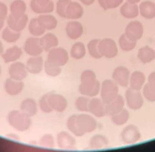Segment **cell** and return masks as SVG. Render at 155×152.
Segmentation results:
<instances>
[{"label":"cell","mask_w":155,"mask_h":152,"mask_svg":"<svg viewBox=\"0 0 155 152\" xmlns=\"http://www.w3.org/2000/svg\"><path fill=\"white\" fill-rule=\"evenodd\" d=\"M7 119L11 127L19 132L27 131L32 126L31 118L20 110H11L7 114Z\"/></svg>","instance_id":"6da1fadb"},{"label":"cell","mask_w":155,"mask_h":152,"mask_svg":"<svg viewBox=\"0 0 155 152\" xmlns=\"http://www.w3.org/2000/svg\"><path fill=\"white\" fill-rule=\"evenodd\" d=\"M100 94L104 104L110 103L119 95L118 85L113 79L104 80L101 85Z\"/></svg>","instance_id":"7a4b0ae2"},{"label":"cell","mask_w":155,"mask_h":152,"mask_svg":"<svg viewBox=\"0 0 155 152\" xmlns=\"http://www.w3.org/2000/svg\"><path fill=\"white\" fill-rule=\"evenodd\" d=\"M125 102L129 109L133 110L141 109L144 104V97L141 91L129 87L125 93Z\"/></svg>","instance_id":"3957f363"},{"label":"cell","mask_w":155,"mask_h":152,"mask_svg":"<svg viewBox=\"0 0 155 152\" xmlns=\"http://www.w3.org/2000/svg\"><path fill=\"white\" fill-rule=\"evenodd\" d=\"M69 59L68 52L64 48L57 46L48 52L46 60L54 65L62 67L68 64Z\"/></svg>","instance_id":"277c9868"},{"label":"cell","mask_w":155,"mask_h":152,"mask_svg":"<svg viewBox=\"0 0 155 152\" xmlns=\"http://www.w3.org/2000/svg\"><path fill=\"white\" fill-rule=\"evenodd\" d=\"M77 122L84 134L94 132L98 125L97 120L93 116L85 113L77 114Z\"/></svg>","instance_id":"5b68a950"},{"label":"cell","mask_w":155,"mask_h":152,"mask_svg":"<svg viewBox=\"0 0 155 152\" xmlns=\"http://www.w3.org/2000/svg\"><path fill=\"white\" fill-rule=\"evenodd\" d=\"M98 49L102 56L108 59L115 58L118 54L117 44L112 39L106 38L100 40Z\"/></svg>","instance_id":"8992f818"},{"label":"cell","mask_w":155,"mask_h":152,"mask_svg":"<svg viewBox=\"0 0 155 152\" xmlns=\"http://www.w3.org/2000/svg\"><path fill=\"white\" fill-rule=\"evenodd\" d=\"M120 138L123 143L125 144H133L140 140L141 138V134L137 126L129 124L122 130Z\"/></svg>","instance_id":"52a82bcc"},{"label":"cell","mask_w":155,"mask_h":152,"mask_svg":"<svg viewBox=\"0 0 155 152\" xmlns=\"http://www.w3.org/2000/svg\"><path fill=\"white\" fill-rule=\"evenodd\" d=\"M48 99L53 110L58 113H63L67 109L68 102L64 95L51 92L48 93Z\"/></svg>","instance_id":"ba28073f"},{"label":"cell","mask_w":155,"mask_h":152,"mask_svg":"<svg viewBox=\"0 0 155 152\" xmlns=\"http://www.w3.org/2000/svg\"><path fill=\"white\" fill-rule=\"evenodd\" d=\"M131 73L130 69L123 66H117L112 74V79L121 87H127L130 84Z\"/></svg>","instance_id":"9c48e42d"},{"label":"cell","mask_w":155,"mask_h":152,"mask_svg":"<svg viewBox=\"0 0 155 152\" xmlns=\"http://www.w3.org/2000/svg\"><path fill=\"white\" fill-rule=\"evenodd\" d=\"M9 77L17 81H23L28 76V70L26 65L21 62L12 63L8 69Z\"/></svg>","instance_id":"30bf717a"},{"label":"cell","mask_w":155,"mask_h":152,"mask_svg":"<svg viewBox=\"0 0 155 152\" xmlns=\"http://www.w3.org/2000/svg\"><path fill=\"white\" fill-rule=\"evenodd\" d=\"M144 29L143 24L140 21H131L125 28V34L133 41L137 42L141 39L143 35Z\"/></svg>","instance_id":"8fae6325"},{"label":"cell","mask_w":155,"mask_h":152,"mask_svg":"<svg viewBox=\"0 0 155 152\" xmlns=\"http://www.w3.org/2000/svg\"><path fill=\"white\" fill-rule=\"evenodd\" d=\"M101 83L98 80L86 83H81L79 86L80 93L88 97H94L100 93Z\"/></svg>","instance_id":"7c38bea8"},{"label":"cell","mask_w":155,"mask_h":152,"mask_svg":"<svg viewBox=\"0 0 155 152\" xmlns=\"http://www.w3.org/2000/svg\"><path fill=\"white\" fill-rule=\"evenodd\" d=\"M24 50L31 56H38L43 52V49L40 39L37 37H29L24 44Z\"/></svg>","instance_id":"4fadbf2b"},{"label":"cell","mask_w":155,"mask_h":152,"mask_svg":"<svg viewBox=\"0 0 155 152\" xmlns=\"http://www.w3.org/2000/svg\"><path fill=\"white\" fill-rule=\"evenodd\" d=\"M58 146L64 150H71L76 146V140L71 134L65 131L59 132L56 136Z\"/></svg>","instance_id":"5bb4252c"},{"label":"cell","mask_w":155,"mask_h":152,"mask_svg":"<svg viewBox=\"0 0 155 152\" xmlns=\"http://www.w3.org/2000/svg\"><path fill=\"white\" fill-rule=\"evenodd\" d=\"M24 87L25 84L23 81H17L12 79L11 77L7 78L3 85L5 91L10 96L19 95L23 91Z\"/></svg>","instance_id":"9a60e30c"},{"label":"cell","mask_w":155,"mask_h":152,"mask_svg":"<svg viewBox=\"0 0 155 152\" xmlns=\"http://www.w3.org/2000/svg\"><path fill=\"white\" fill-rule=\"evenodd\" d=\"M125 99L122 96L118 95L113 101L105 104L106 115L112 117L119 113L124 108Z\"/></svg>","instance_id":"2e32d148"},{"label":"cell","mask_w":155,"mask_h":152,"mask_svg":"<svg viewBox=\"0 0 155 152\" xmlns=\"http://www.w3.org/2000/svg\"><path fill=\"white\" fill-rule=\"evenodd\" d=\"M25 65L29 73L37 75L41 73L44 69V60L41 56H31L28 59Z\"/></svg>","instance_id":"e0dca14e"},{"label":"cell","mask_w":155,"mask_h":152,"mask_svg":"<svg viewBox=\"0 0 155 152\" xmlns=\"http://www.w3.org/2000/svg\"><path fill=\"white\" fill-rule=\"evenodd\" d=\"M88 112L95 117L102 118L106 115L105 104L101 99L93 97L90 99L88 105Z\"/></svg>","instance_id":"ac0fdd59"},{"label":"cell","mask_w":155,"mask_h":152,"mask_svg":"<svg viewBox=\"0 0 155 152\" xmlns=\"http://www.w3.org/2000/svg\"><path fill=\"white\" fill-rule=\"evenodd\" d=\"M83 26L80 22L73 21L67 23L65 27L66 34L70 39L77 40L82 36L83 33Z\"/></svg>","instance_id":"d6986e66"},{"label":"cell","mask_w":155,"mask_h":152,"mask_svg":"<svg viewBox=\"0 0 155 152\" xmlns=\"http://www.w3.org/2000/svg\"><path fill=\"white\" fill-rule=\"evenodd\" d=\"M28 17L27 14L23 15L20 18H15L12 15H10L7 17V21L8 27L17 32H21L24 30L28 23Z\"/></svg>","instance_id":"ffe728a7"},{"label":"cell","mask_w":155,"mask_h":152,"mask_svg":"<svg viewBox=\"0 0 155 152\" xmlns=\"http://www.w3.org/2000/svg\"><path fill=\"white\" fill-rule=\"evenodd\" d=\"M20 110L31 118L38 113V104L34 99L26 98L20 104Z\"/></svg>","instance_id":"44dd1931"},{"label":"cell","mask_w":155,"mask_h":152,"mask_svg":"<svg viewBox=\"0 0 155 152\" xmlns=\"http://www.w3.org/2000/svg\"><path fill=\"white\" fill-rule=\"evenodd\" d=\"M23 55V50L20 47L17 46H13L9 49H7L2 54L3 60L6 64L13 63L19 60Z\"/></svg>","instance_id":"7402d4cb"},{"label":"cell","mask_w":155,"mask_h":152,"mask_svg":"<svg viewBox=\"0 0 155 152\" xmlns=\"http://www.w3.org/2000/svg\"><path fill=\"white\" fill-rule=\"evenodd\" d=\"M83 7L80 3L76 2H71L66 10V18L69 19H79L83 15Z\"/></svg>","instance_id":"603a6c76"},{"label":"cell","mask_w":155,"mask_h":152,"mask_svg":"<svg viewBox=\"0 0 155 152\" xmlns=\"http://www.w3.org/2000/svg\"><path fill=\"white\" fill-rule=\"evenodd\" d=\"M146 77L145 73L141 71H135L131 73L130 78V87L135 90L141 91L145 84Z\"/></svg>","instance_id":"cb8c5ba5"},{"label":"cell","mask_w":155,"mask_h":152,"mask_svg":"<svg viewBox=\"0 0 155 152\" xmlns=\"http://www.w3.org/2000/svg\"><path fill=\"white\" fill-rule=\"evenodd\" d=\"M39 24L45 30L51 31L58 26V20L54 16L50 14H42L37 17Z\"/></svg>","instance_id":"d4e9b609"},{"label":"cell","mask_w":155,"mask_h":152,"mask_svg":"<svg viewBox=\"0 0 155 152\" xmlns=\"http://www.w3.org/2000/svg\"><path fill=\"white\" fill-rule=\"evenodd\" d=\"M40 43L44 51L49 52L58 46L59 40L58 37L53 33H47L40 39Z\"/></svg>","instance_id":"484cf974"},{"label":"cell","mask_w":155,"mask_h":152,"mask_svg":"<svg viewBox=\"0 0 155 152\" xmlns=\"http://www.w3.org/2000/svg\"><path fill=\"white\" fill-rule=\"evenodd\" d=\"M137 58L143 64H149L155 60V50L149 46H143L139 50Z\"/></svg>","instance_id":"4316f807"},{"label":"cell","mask_w":155,"mask_h":152,"mask_svg":"<svg viewBox=\"0 0 155 152\" xmlns=\"http://www.w3.org/2000/svg\"><path fill=\"white\" fill-rule=\"evenodd\" d=\"M121 15L126 19H134L139 15V9L136 3L125 2L120 8Z\"/></svg>","instance_id":"83f0119b"},{"label":"cell","mask_w":155,"mask_h":152,"mask_svg":"<svg viewBox=\"0 0 155 152\" xmlns=\"http://www.w3.org/2000/svg\"><path fill=\"white\" fill-rule=\"evenodd\" d=\"M139 13L145 19H153L155 18V3L150 1L142 2L139 5Z\"/></svg>","instance_id":"f1b7e54d"},{"label":"cell","mask_w":155,"mask_h":152,"mask_svg":"<svg viewBox=\"0 0 155 152\" xmlns=\"http://www.w3.org/2000/svg\"><path fill=\"white\" fill-rule=\"evenodd\" d=\"M27 5L23 0H14L10 5L11 15L15 18H20L25 14Z\"/></svg>","instance_id":"f546056e"},{"label":"cell","mask_w":155,"mask_h":152,"mask_svg":"<svg viewBox=\"0 0 155 152\" xmlns=\"http://www.w3.org/2000/svg\"><path fill=\"white\" fill-rule=\"evenodd\" d=\"M109 145V140L102 134L94 135L89 140V147L91 149H101Z\"/></svg>","instance_id":"4dcf8cb0"},{"label":"cell","mask_w":155,"mask_h":152,"mask_svg":"<svg viewBox=\"0 0 155 152\" xmlns=\"http://www.w3.org/2000/svg\"><path fill=\"white\" fill-rule=\"evenodd\" d=\"M30 5L31 9L37 14H49L54 10V2L51 1L46 5L42 6L38 4L36 0H31Z\"/></svg>","instance_id":"1f68e13d"},{"label":"cell","mask_w":155,"mask_h":152,"mask_svg":"<svg viewBox=\"0 0 155 152\" xmlns=\"http://www.w3.org/2000/svg\"><path fill=\"white\" fill-rule=\"evenodd\" d=\"M110 117L114 124L120 127V126L125 124L128 122L130 117V114L127 109L124 108L119 113Z\"/></svg>","instance_id":"d6a6232c"},{"label":"cell","mask_w":155,"mask_h":152,"mask_svg":"<svg viewBox=\"0 0 155 152\" xmlns=\"http://www.w3.org/2000/svg\"><path fill=\"white\" fill-rule=\"evenodd\" d=\"M87 53L86 47L83 42H77L72 46L70 50V55L75 60H81L85 56Z\"/></svg>","instance_id":"836d02e7"},{"label":"cell","mask_w":155,"mask_h":152,"mask_svg":"<svg viewBox=\"0 0 155 152\" xmlns=\"http://www.w3.org/2000/svg\"><path fill=\"white\" fill-rule=\"evenodd\" d=\"M66 127L68 130L77 137H82L84 134L80 130L77 122V114L70 116L66 122Z\"/></svg>","instance_id":"e575fe53"},{"label":"cell","mask_w":155,"mask_h":152,"mask_svg":"<svg viewBox=\"0 0 155 152\" xmlns=\"http://www.w3.org/2000/svg\"><path fill=\"white\" fill-rule=\"evenodd\" d=\"M2 36V39L5 42L9 43H14L20 39L21 32L15 31L9 27H7L3 29Z\"/></svg>","instance_id":"d590c367"},{"label":"cell","mask_w":155,"mask_h":152,"mask_svg":"<svg viewBox=\"0 0 155 152\" xmlns=\"http://www.w3.org/2000/svg\"><path fill=\"white\" fill-rule=\"evenodd\" d=\"M137 42L133 41L125 35V33L121 35L119 39V46L120 49L125 52H130L136 47Z\"/></svg>","instance_id":"8d00e7d4"},{"label":"cell","mask_w":155,"mask_h":152,"mask_svg":"<svg viewBox=\"0 0 155 152\" xmlns=\"http://www.w3.org/2000/svg\"><path fill=\"white\" fill-rule=\"evenodd\" d=\"M28 31L32 36L36 37L43 35L46 32L45 29L39 24L37 17L33 18L31 20L28 25Z\"/></svg>","instance_id":"74e56055"},{"label":"cell","mask_w":155,"mask_h":152,"mask_svg":"<svg viewBox=\"0 0 155 152\" xmlns=\"http://www.w3.org/2000/svg\"><path fill=\"white\" fill-rule=\"evenodd\" d=\"M44 69L46 75L51 77H56L60 76L61 73V68L60 66L54 65L47 61H44Z\"/></svg>","instance_id":"f35d334b"},{"label":"cell","mask_w":155,"mask_h":152,"mask_svg":"<svg viewBox=\"0 0 155 152\" xmlns=\"http://www.w3.org/2000/svg\"><path fill=\"white\" fill-rule=\"evenodd\" d=\"M100 39H93L87 44V50L88 54H90L92 58L94 59H101L102 58L101 53L99 52L98 44L100 42Z\"/></svg>","instance_id":"ab89813d"},{"label":"cell","mask_w":155,"mask_h":152,"mask_svg":"<svg viewBox=\"0 0 155 152\" xmlns=\"http://www.w3.org/2000/svg\"><path fill=\"white\" fill-rule=\"evenodd\" d=\"M90 99L86 96H80L75 100V105L76 109L80 112L87 113L88 112V105H89Z\"/></svg>","instance_id":"60d3db41"},{"label":"cell","mask_w":155,"mask_h":152,"mask_svg":"<svg viewBox=\"0 0 155 152\" xmlns=\"http://www.w3.org/2000/svg\"><path fill=\"white\" fill-rule=\"evenodd\" d=\"M142 90V94L144 99L149 102H155V87L151 86L147 83L145 84Z\"/></svg>","instance_id":"b9f144b4"},{"label":"cell","mask_w":155,"mask_h":152,"mask_svg":"<svg viewBox=\"0 0 155 152\" xmlns=\"http://www.w3.org/2000/svg\"><path fill=\"white\" fill-rule=\"evenodd\" d=\"M40 146L45 148H53L55 146V140L53 136L50 134L43 135L39 140Z\"/></svg>","instance_id":"7bdbcfd3"},{"label":"cell","mask_w":155,"mask_h":152,"mask_svg":"<svg viewBox=\"0 0 155 152\" xmlns=\"http://www.w3.org/2000/svg\"><path fill=\"white\" fill-rule=\"evenodd\" d=\"M97 74L92 69H84L82 72L80 76L81 83H86L89 81L97 80Z\"/></svg>","instance_id":"ee69618b"},{"label":"cell","mask_w":155,"mask_h":152,"mask_svg":"<svg viewBox=\"0 0 155 152\" xmlns=\"http://www.w3.org/2000/svg\"><path fill=\"white\" fill-rule=\"evenodd\" d=\"M71 2V0H58L56 4V12L59 16L66 18V10Z\"/></svg>","instance_id":"f6af8a7d"},{"label":"cell","mask_w":155,"mask_h":152,"mask_svg":"<svg viewBox=\"0 0 155 152\" xmlns=\"http://www.w3.org/2000/svg\"><path fill=\"white\" fill-rule=\"evenodd\" d=\"M38 106L40 109L41 110L42 112H43L44 113L48 114L53 111L52 109L51 108L49 104L48 99V93L44 95L43 96H42L41 98L40 99Z\"/></svg>","instance_id":"bcb514c9"},{"label":"cell","mask_w":155,"mask_h":152,"mask_svg":"<svg viewBox=\"0 0 155 152\" xmlns=\"http://www.w3.org/2000/svg\"><path fill=\"white\" fill-rule=\"evenodd\" d=\"M124 2V0H106V9H115Z\"/></svg>","instance_id":"7dc6e473"},{"label":"cell","mask_w":155,"mask_h":152,"mask_svg":"<svg viewBox=\"0 0 155 152\" xmlns=\"http://www.w3.org/2000/svg\"><path fill=\"white\" fill-rule=\"evenodd\" d=\"M8 14V8L5 3L0 2V20L4 21Z\"/></svg>","instance_id":"c3c4849f"},{"label":"cell","mask_w":155,"mask_h":152,"mask_svg":"<svg viewBox=\"0 0 155 152\" xmlns=\"http://www.w3.org/2000/svg\"><path fill=\"white\" fill-rule=\"evenodd\" d=\"M147 80H148V83L149 85L153 87H155V71L151 72L149 74Z\"/></svg>","instance_id":"681fc988"},{"label":"cell","mask_w":155,"mask_h":152,"mask_svg":"<svg viewBox=\"0 0 155 152\" xmlns=\"http://www.w3.org/2000/svg\"><path fill=\"white\" fill-rule=\"evenodd\" d=\"M36 2L39 5L42 6H45L51 2V0H36Z\"/></svg>","instance_id":"f907efd6"},{"label":"cell","mask_w":155,"mask_h":152,"mask_svg":"<svg viewBox=\"0 0 155 152\" xmlns=\"http://www.w3.org/2000/svg\"><path fill=\"white\" fill-rule=\"evenodd\" d=\"M79 1L85 5H92L94 2L95 0H79Z\"/></svg>","instance_id":"816d5d0a"},{"label":"cell","mask_w":155,"mask_h":152,"mask_svg":"<svg viewBox=\"0 0 155 152\" xmlns=\"http://www.w3.org/2000/svg\"><path fill=\"white\" fill-rule=\"evenodd\" d=\"M99 5L102 7L104 10H107L106 7V0H98Z\"/></svg>","instance_id":"f5cc1de1"},{"label":"cell","mask_w":155,"mask_h":152,"mask_svg":"<svg viewBox=\"0 0 155 152\" xmlns=\"http://www.w3.org/2000/svg\"><path fill=\"white\" fill-rule=\"evenodd\" d=\"M3 52H4V47H3L2 42L0 40V55L2 56V54L3 53Z\"/></svg>","instance_id":"db71d44e"},{"label":"cell","mask_w":155,"mask_h":152,"mask_svg":"<svg viewBox=\"0 0 155 152\" xmlns=\"http://www.w3.org/2000/svg\"><path fill=\"white\" fill-rule=\"evenodd\" d=\"M4 21L3 20H0V31L2 30V29L4 27Z\"/></svg>","instance_id":"11a10c76"},{"label":"cell","mask_w":155,"mask_h":152,"mask_svg":"<svg viewBox=\"0 0 155 152\" xmlns=\"http://www.w3.org/2000/svg\"><path fill=\"white\" fill-rule=\"evenodd\" d=\"M127 2L131 3H139L141 0H127Z\"/></svg>","instance_id":"9f6ffc18"},{"label":"cell","mask_w":155,"mask_h":152,"mask_svg":"<svg viewBox=\"0 0 155 152\" xmlns=\"http://www.w3.org/2000/svg\"><path fill=\"white\" fill-rule=\"evenodd\" d=\"M2 75V67H1V65H0V76Z\"/></svg>","instance_id":"6f0895ef"}]
</instances>
